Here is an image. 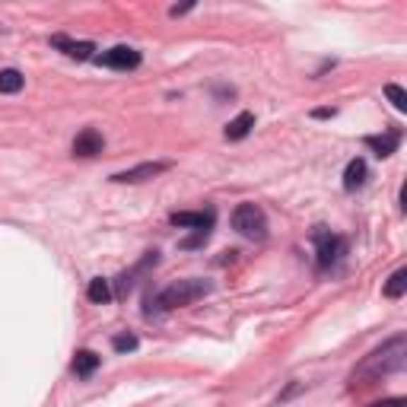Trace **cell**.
I'll return each instance as SVG.
<instances>
[{
	"label": "cell",
	"mask_w": 407,
	"mask_h": 407,
	"mask_svg": "<svg viewBox=\"0 0 407 407\" xmlns=\"http://www.w3.org/2000/svg\"><path fill=\"white\" fill-rule=\"evenodd\" d=\"M172 163H140L134 165V169H124V172H114L112 182L118 184H137V182H150V178L163 175V172H169Z\"/></svg>",
	"instance_id": "8992f818"
},
{
	"label": "cell",
	"mask_w": 407,
	"mask_h": 407,
	"mask_svg": "<svg viewBox=\"0 0 407 407\" xmlns=\"http://www.w3.org/2000/svg\"><path fill=\"white\" fill-rule=\"evenodd\" d=\"M407 293V267H398V271L388 277V283H385V296L388 299H401Z\"/></svg>",
	"instance_id": "5bb4252c"
},
{
	"label": "cell",
	"mask_w": 407,
	"mask_h": 407,
	"mask_svg": "<svg viewBox=\"0 0 407 407\" xmlns=\"http://www.w3.org/2000/svg\"><path fill=\"white\" fill-rule=\"evenodd\" d=\"M334 114V108H315V118H331Z\"/></svg>",
	"instance_id": "7402d4cb"
},
{
	"label": "cell",
	"mask_w": 407,
	"mask_h": 407,
	"mask_svg": "<svg viewBox=\"0 0 407 407\" xmlns=\"http://www.w3.org/2000/svg\"><path fill=\"white\" fill-rule=\"evenodd\" d=\"M398 143H401V131H398V127H394V131H388V134H382V137H375V134H372V137H366V146L379 159L391 156V153L398 150Z\"/></svg>",
	"instance_id": "30bf717a"
},
{
	"label": "cell",
	"mask_w": 407,
	"mask_h": 407,
	"mask_svg": "<svg viewBox=\"0 0 407 407\" xmlns=\"http://www.w3.org/2000/svg\"><path fill=\"white\" fill-rule=\"evenodd\" d=\"M51 45H54V48H61L64 54L73 57V61H89V57H93V51H95L93 42H73V38H67V35H54V38H51Z\"/></svg>",
	"instance_id": "9c48e42d"
},
{
	"label": "cell",
	"mask_w": 407,
	"mask_h": 407,
	"mask_svg": "<svg viewBox=\"0 0 407 407\" xmlns=\"http://www.w3.org/2000/svg\"><path fill=\"white\" fill-rule=\"evenodd\" d=\"M95 369H99V356L93 353V350H76V356H73V372L76 375H93Z\"/></svg>",
	"instance_id": "4fadbf2b"
},
{
	"label": "cell",
	"mask_w": 407,
	"mask_h": 407,
	"mask_svg": "<svg viewBox=\"0 0 407 407\" xmlns=\"http://www.w3.org/2000/svg\"><path fill=\"white\" fill-rule=\"evenodd\" d=\"M312 239H315V252H318V267H331L337 258L343 254V239H337V235H331L324 226H315V232H312Z\"/></svg>",
	"instance_id": "277c9868"
},
{
	"label": "cell",
	"mask_w": 407,
	"mask_h": 407,
	"mask_svg": "<svg viewBox=\"0 0 407 407\" xmlns=\"http://www.w3.org/2000/svg\"><path fill=\"white\" fill-rule=\"evenodd\" d=\"M385 95L391 99V105L398 108V112H407V93L398 86V83H388V86H385Z\"/></svg>",
	"instance_id": "e0dca14e"
},
{
	"label": "cell",
	"mask_w": 407,
	"mask_h": 407,
	"mask_svg": "<svg viewBox=\"0 0 407 407\" xmlns=\"http://www.w3.org/2000/svg\"><path fill=\"white\" fill-rule=\"evenodd\" d=\"M362 184H366V163L356 156V159H350L347 169H343V188L356 191V188H362Z\"/></svg>",
	"instance_id": "8fae6325"
},
{
	"label": "cell",
	"mask_w": 407,
	"mask_h": 407,
	"mask_svg": "<svg viewBox=\"0 0 407 407\" xmlns=\"http://www.w3.org/2000/svg\"><path fill=\"white\" fill-rule=\"evenodd\" d=\"M86 296L93 299L95 305H105L108 299H112V290H108V280H102V277L89 280V290H86Z\"/></svg>",
	"instance_id": "9a60e30c"
},
{
	"label": "cell",
	"mask_w": 407,
	"mask_h": 407,
	"mask_svg": "<svg viewBox=\"0 0 407 407\" xmlns=\"http://www.w3.org/2000/svg\"><path fill=\"white\" fill-rule=\"evenodd\" d=\"M23 89V73L19 70H0V93H19Z\"/></svg>",
	"instance_id": "2e32d148"
},
{
	"label": "cell",
	"mask_w": 407,
	"mask_h": 407,
	"mask_svg": "<svg viewBox=\"0 0 407 407\" xmlns=\"http://www.w3.org/2000/svg\"><path fill=\"white\" fill-rule=\"evenodd\" d=\"M102 146H105L102 134L95 131V127H86V131H80L73 140V156H95V153H102Z\"/></svg>",
	"instance_id": "ba28073f"
},
{
	"label": "cell",
	"mask_w": 407,
	"mask_h": 407,
	"mask_svg": "<svg viewBox=\"0 0 407 407\" xmlns=\"http://www.w3.org/2000/svg\"><path fill=\"white\" fill-rule=\"evenodd\" d=\"M95 64H102V67H112V70H134L140 64V51L137 48H127V45H114V48L102 51V54L95 57Z\"/></svg>",
	"instance_id": "5b68a950"
},
{
	"label": "cell",
	"mask_w": 407,
	"mask_h": 407,
	"mask_svg": "<svg viewBox=\"0 0 407 407\" xmlns=\"http://www.w3.org/2000/svg\"><path fill=\"white\" fill-rule=\"evenodd\" d=\"M232 229L252 242H261L267 235V216L258 204H239L232 210Z\"/></svg>",
	"instance_id": "3957f363"
},
{
	"label": "cell",
	"mask_w": 407,
	"mask_h": 407,
	"mask_svg": "<svg viewBox=\"0 0 407 407\" xmlns=\"http://www.w3.org/2000/svg\"><path fill=\"white\" fill-rule=\"evenodd\" d=\"M254 127V114L252 112H242V114H235L232 121L226 124V140H242V137H248V131Z\"/></svg>",
	"instance_id": "7c38bea8"
},
{
	"label": "cell",
	"mask_w": 407,
	"mask_h": 407,
	"mask_svg": "<svg viewBox=\"0 0 407 407\" xmlns=\"http://www.w3.org/2000/svg\"><path fill=\"white\" fill-rule=\"evenodd\" d=\"M404 362H407V337L398 334L388 343H382L379 350H372V353L353 369V385H369V382L382 379V375L401 372Z\"/></svg>",
	"instance_id": "6da1fadb"
},
{
	"label": "cell",
	"mask_w": 407,
	"mask_h": 407,
	"mask_svg": "<svg viewBox=\"0 0 407 407\" xmlns=\"http://www.w3.org/2000/svg\"><path fill=\"white\" fill-rule=\"evenodd\" d=\"M169 220L172 226H182V229H210L213 226V210H197V213L182 210V213H172Z\"/></svg>",
	"instance_id": "52a82bcc"
},
{
	"label": "cell",
	"mask_w": 407,
	"mask_h": 407,
	"mask_svg": "<svg viewBox=\"0 0 407 407\" xmlns=\"http://www.w3.org/2000/svg\"><path fill=\"white\" fill-rule=\"evenodd\" d=\"M369 407H407V398H385V401H375Z\"/></svg>",
	"instance_id": "ffe728a7"
},
{
	"label": "cell",
	"mask_w": 407,
	"mask_h": 407,
	"mask_svg": "<svg viewBox=\"0 0 407 407\" xmlns=\"http://www.w3.org/2000/svg\"><path fill=\"white\" fill-rule=\"evenodd\" d=\"M213 290V283L210 280H178V283L165 286L163 293L156 296V305L159 309H182V305H191L197 302V299H204L207 293Z\"/></svg>",
	"instance_id": "7a4b0ae2"
},
{
	"label": "cell",
	"mask_w": 407,
	"mask_h": 407,
	"mask_svg": "<svg viewBox=\"0 0 407 407\" xmlns=\"http://www.w3.org/2000/svg\"><path fill=\"white\" fill-rule=\"evenodd\" d=\"M191 10V4H182V6H172L169 10V16H182V13H188Z\"/></svg>",
	"instance_id": "44dd1931"
},
{
	"label": "cell",
	"mask_w": 407,
	"mask_h": 407,
	"mask_svg": "<svg viewBox=\"0 0 407 407\" xmlns=\"http://www.w3.org/2000/svg\"><path fill=\"white\" fill-rule=\"evenodd\" d=\"M137 337H134V334H118V337H114V341H112V347L114 350H118V353H131V350H137Z\"/></svg>",
	"instance_id": "ac0fdd59"
},
{
	"label": "cell",
	"mask_w": 407,
	"mask_h": 407,
	"mask_svg": "<svg viewBox=\"0 0 407 407\" xmlns=\"http://www.w3.org/2000/svg\"><path fill=\"white\" fill-rule=\"evenodd\" d=\"M210 239V229H197L191 239H182V248H197L201 242H207Z\"/></svg>",
	"instance_id": "d6986e66"
}]
</instances>
